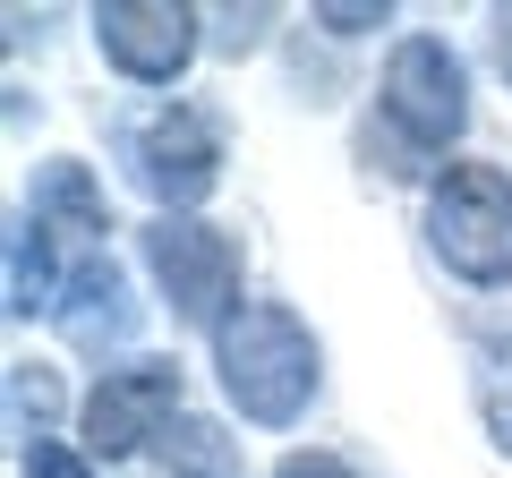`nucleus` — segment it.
I'll return each mask as SVG.
<instances>
[{
  "instance_id": "obj_1",
  "label": "nucleus",
  "mask_w": 512,
  "mask_h": 478,
  "mask_svg": "<svg viewBox=\"0 0 512 478\" xmlns=\"http://www.w3.org/2000/svg\"><path fill=\"white\" fill-rule=\"evenodd\" d=\"M205 342H214L222 402H231L248 427H299V419H308L316 385H325V350H316V333L299 325L291 308H274V299H239Z\"/></svg>"
},
{
  "instance_id": "obj_2",
  "label": "nucleus",
  "mask_w": 512,
  "mask_h": 478,
  "mask_svg": "<svg viewBox=\"0 0 512 478\" xmlns=\"http://www.w3.org/2000/svg\"><path fill=\"white\" fill-rule=\"evenodd\" d=\"M419 231L436 248V265L461 274L470 291H504L512 282V180L495 163H444L427 180Z\"/></svg>"
},
{
  "instance_id": "obj_3",
  "label": "nucleus",
  "mask_w": 512,
  "mask_h": 478,
  "mask_svg": "<svg viewBox=\"0 0 512 478\" xmlns=\"http://www.w3.org/2000/svg\"><path fill=\"white\" fill-rule=\"evenodd\" d=\"M120 163L154 197V214H197L222 180V120L205 103H154L120 129Z\"/></svg>"
},
{
  "instance_id": "obj_4",
  "label": "nucleus",
  "mask_w": 512,
  "mask_h": 478,
  "mask_svg": "<svg viewBox=\"0 0 512 478\" xmlns=\"http://www.w3.org/2000/svg\"><path fill=\"white\" fill-rule=\"evenodd\" d=\"M137 257H146L154 291H163V308L180 316V325H205V333H214L222 316L239 308V239L214 231V222H197V214H154L146 231H137Z\"/></svg>"
},
{
  "instance_id": "obj_5",
  "label": "nucleus",
  "mask_w": 512,
  "mask_h": 478,
  "mask_svg": "<svg viewBox=\"0 0 512 478\" xmlns=\"http://www.w3.org/2000/svg\"><path fill=\"white\" fill-rule=\"evenodd\" d=\"M376 111L402 129L410 154H444L461 129H470V69L444 35H402L384 52V86H376Z\"/></svg>"
},
{
  "instance_id": "obj_6",
  "label": "nucleus",
  "mask_w": 512,
  "mask_h": 478,
  "mask_svg": "<svg viewBox=\"0 0 512 478\" xmlns=\"http://www.w3.org/2000/svg\"><path fill=\"white\" fill-rule=\"evenodd\" d=\"M171 419H180V368L171 359H128V368H103V385L86 393L77 444H86V461H128L154 436H171Z\"/></svg>"
},
{
  "instance_id": "obj_7",
  "label": "nucleus",
  "mask_w": 512,
  "mask_h": 478,
  "mask_svg": "<svg viewBox=\"0 0 512 478\" xmlns=\"http://www.w3.org/2000/svg\"><path fill=\"white\" fill-rule=\"evenodd\" d=\"M205 18L180 0H103L94 9V52L128 77V86H171V77L197 60Z\"/></svg>"
},
{
  "instance_id": "obj_8",
  "label": "nucleus",
  "mask_w": 512,
  "mask_h": 478,
  "mask_svg": "<svg viewBox=\"0 0 512 478\" xmlns=\"http://www.w3.org/2000/svg\"><path fill=\"white\" fill-rule=\"evenodd\" d=\"M60 333H69L86 359H103V350H128V333H137V299H128V274L94 248V257L69 265V291H60Z\"/></svg>"
},
{
  "instance_id": "obj_9",
  "label": "nucleus",
  "mask_w": 512,
  "mask_h": 478,
  "mask_svg": "<svg viewBox=\"0 0 512 478\" xmlns=\"http://www.w3.org/2000/svg\"><path fill=\"white\" fill-rule=\"evenodd\" d=\"M26 214H35L52 239H86V248H103V231H111V205H103V188L86 180V163H43Z\"/></svg>"
},
{
  "instance_id": "obj_10",
  "label": "nucleus",
  "mask_w": 512,
  "mask_h": 478,
  "mask_svg": "<svg viewBox=\"0 0 512 478\" xmlns=\"http://www.w3.org/2000/svg\"><path fill=\"white\" fill-rule=\"evenodd\" d=\"M60 291H69V274H60L52 257V231H43L35 214H18V231H9V316H52Z\"/></svg>"
},
{
  "instance_id": "obj_11",
  "label": "nucleus",
  "mask_w": 512,
  "mask_h": 478,
  "mask_svg": "<svg viewBox=\"0 0 512 478\" xmlns=\"http://www.w3.org/2000/svg\"><path fill=\"white\" fill-rule=\"evenodd\" d=\"M52 410H60L52 368L18 359V368H9V419H18V436H26V444H52Z\"/></svg>"
},
{
  "instance_id": "obj_12",
  "label": "nucleus",
  "mask_w": 512,
  "mask_h": 478,
  "mask_svg": "<svg viewBox=\"0 0 512 478\" xmlns=\"http://www.w3.org/2000/svg\"><path fill=\"white\" fill-rule=\"evenodd\" d=\"M478 419H487V444L512 461V350H495L478 376Z\"/></svg>"
},
{
  "instance_id": "obj_13",
  "label": "nucleus",
  "mask_w": 512,
  "mask_h": 478,
  "mask_svg": "<svg viewBox=\"0 0 512 478\" xmlns=\"http://www.w3.org/2000/svg\"><path fill=\"white\" fill-rule=\"evenodd\" d=\"M26 478H94V461L69 444H26Z\"/></svg>"
},
{
  "instance_id": "obj_14",
  "label": "nucleus",
  "mask_w": 512,
  "mask_h": 478,
  "mask_svg": "<svg viewBox=\"0 0 512 478\" xmlns=\"http://www.w3.org/2000/svg\"><path fill=\"white\" fill-rule=\"evenodd\" d=\"M274 478H359V470H350L342 453H282Z\"/></svg>"
},
{
  "instance_id": "obj_15",
  "label": "nucleus",
  "mask_w": 512,
  "mask_h": 478,
  "mask_svg": "<svg viewBox=\"0 0 512 478\" xmlns=\"http://www.w3.org/2000/svg\"><path fill=\"white\" fill-rule=\"evenodd\" d=\"M265 18H274V9H239V18H231V9H222V52H256V35H265Z\"/></svg>"
},
{
  "instance_id": "obj_16",
  "label": "nucleus",
  "mask_w": 512,
  "mask_h": 478,
  "mask_svg": "<svg viewBox=\"0 0 512 478\" xmlns=\"http://www.w3.org/2000/svg\"><path fill=\"white\" fill-rule=\"evenodd\" d=\"M316 26H333V35H376V26H393V9H316Z\"/></svg>"
},
{
  "instance_id": "obj_17",
  "label": "nucleus",
  "mask_w": 512,
  "mask_h": 478,
  "mask_svg": "<svg viewBox=\"0 0 512 478\" xmlns=\"http://www.w3.org/2000/svg\"><path fill=\"white\" fill-rule=\"evenodd\" d=\"M487 52H495V69L512 77V9H495V18H487Z\"/></svg>"
}]
</instances>
